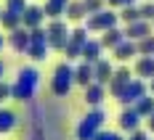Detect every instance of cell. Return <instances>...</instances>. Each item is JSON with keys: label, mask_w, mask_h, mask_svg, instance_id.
Listing matches in <instances>:
<instances>
[{"label": "cell", "mask_w": 154, "mask_h": 140, "mask_svg": "<svg viewBox=\"0 0 154 140\" xmlns=\"http://www.w3.org/2000/svg\"><path fill=\"white\" fill-rule=\"evenodd\" d=\"M93 71H96V82H101V85H109V79L114 77V69H112V63L106 58L93 63Z\"/></svg>", "instance_id": "16"}, {"label": "cell", "mask_w": 154, "mask_h": 140, "mask_svg": "<svg viewBox=\"0 0 154 140\" xmlns=\"http://www.w3.org/2000/svg\"><path fill=\"white\" fill-rule=\"evenodd\" d=\"M149 130H152V132H154V114H152V116H149Z\"/></svg>", "instance_id": "35"}, {"label": "cell", "mask_w": 154, "mask_h": 140, "mask_svg": "<svg viewBox=\"0 0 154 140\" xmlns=\"http://www.w3.org/2000/svg\"><path fill=\"white\" fill-rule=\"evenodd\" d=\"M37 85H40V71L35 66H24L19 71L16 82L11 85V98H16V101H29L32 95H35V90H37Z\"/></svg>", "instance_id": "1"}, {"label": "cell", "mask_w": 154, "mask_h": 140, "mask_svg": "<svg viewBox=\"0 0 154 140\" xmlns=\"http://www.w3.org/2000/svg\"><path fill=\"white\" fill-rule=\"evenodd\" d=\"M122 40H128V37H125V32H120L117 27H114V29H106V32H104V37H101V45L114 50V48L120 45Z\"/></svg>", "instance_id": "20"}, {"label": "cell", "mask_w": 154, "mask_h": 140, "mask_svg": "<svg viewBox=\"0 0 154 140\" xmlns=\"http://www.w3.org/2000/svg\"><path fill=\"white\" fill-rule=\"evenodd\" d=\"M120 19H122L125 24H133V21L141 19V8H136V5H125L122 13H120Z\"/></svg>", "instance_id": "25"}, {"label": "cell", "mask_w": 154, "mask_h": 140, "mask_svg": "<svg viewBox=\"0 0 154 140\" xmlns=\"http://www.w3.org/2000/svg\"><path fill=\"white\" fill-rule=\"evenodd\" d=\"M69 40H72V42H80V45H85V42H88V29H85V27H77V29L69 34Z\"/></svg>", "instance_id": "27"}, {"label": "cell", "mask_w": 154, "mask_h": 140, "mask_svg": "<svg viewBox=\"0 0 154 140\" xmlns=\"http://www.w3.org/2000/svg\"><path fill=\"white\" fill-rule=\"evenodd\" d=\"M0 13H3V11H0Z\"/></svg>", "instance_id": "40"}, {"label": "cell", "mask_w": 154, "mask_h": 140, "mask_svg": "<svg viewBox=\"0 0 154 140\" xmlns=\"http://www.w3.org/2000/svg\"><path fill=\"white\" fill-rule=\"evenodd\" d=\"M104 95H106V90H104L101 82H91V85L85 87V101H88L91 106H101V103H104Z\"/></svg>", "instance_id": "15"}, {"label": "cell", "mask_w": 154, "mask_h": 140, "mask_svg": "<svg viewBox=\"0 0 154 140\" xmlns=\"http://www.w3.org/2000/svg\"><path fill=\"white\" fill-rule=\"evenodd\" d=\"M117 19H120V13H114V11H98V13H91V16H88L85 29H88V32L114 29V27H117Z\"/></svg>", "instance_id": "5"}, {"label": "cell", "mask_w": 154, "mask_h": 140, "mask_svg": "<svg viewBox=\"0 0 154 140\" xmlns=\"http://www.w3.org/2000/svg\"><path fill=\"white\" fill-rule=\"evenodd\" d=\"M72 85H75V69H72L66 61L59 63V66L53 69V82H51V90H53L56 95H69Z\"/></svg>", "instance_id": "3"}, {"label": "cell", "mask_w": 154, "mask_h": 140, "mask_svg": "<svg viewBox=\"0 0 154 140\" xmlns=\"http://www.w3.org/2000/svg\"><path fill=\"white\" fill-rule=\"evenodd\" d=\"M0 24H3L8 32H14L16 27H21V13H14V11H8V8H5V11L0 13Z\"/></svg>", "instance_id": "22"}, {"label": "cell", "mask_w": 154, "mask_h": 140, "mask_svg": "<svg viewBox=\"0 0 154 140\" xmlns=\"http://www.w3.org/2000/svg\"><path fill=\"white\" fill-rule=\"evenodd\" d=\"M149 87H152V95H154V79H149Z\"/></svg>", "instance_id": "37"}, {"label": "cell", "mask_w": 154, "mask_h": 140, "mask_svg": "<svg viewBox=\"0 0 154 140\" xmlns=\"http://www.w3.org/2000/svg\"><path fill=\"white\" fill-rule=\"evenodd\" d=\"M43 19H45V11H43L40 5H27V8H24V13H21V27L35 29V27H40V24H43Z\"/></svg>", "instance_id": "11"}, {"label": "cell", "mask_w": 154, "mask_h": 140, "mask_svg": "<svg viewBox=\"0 0 154 140\" xmlns=\"http://www.w3.org/2000/svg\"><path fill=\"white\" fill-rule=\"evenodd\" d=\"M8 42L14 50H27L29 48V29L27 27H16L11 34H8Z\"/></svg>", "instance_id": "12"}, {"label": "cell", "mask_w": 154, "mask_h": 140, "mask_svg": "<svg viewBox=\"0 0 154 140\" xmlns=\"http://www.w3.org/2000/svg\"><path fill=\"white\" fill-rule=\"evenodd\" d=\"M3 74H5V63L0 61V79H3Z\"/></svg>", "instance_id": "36"}, {"label": "cell", "mask_w": 154, "mask_h": 140, "mask_svg": "<svg viewBox=\"0 0 154 140\" xmlns=\"http://www.w3.org/2000/svg\"><path fill=\"white\" fill-rule=\"evenodd\" d=\"M152 29H154V21H152Z\"/></svg>", "instance_id": "39"}, {"label": "cell", "mask_w": 154, "mask_h": 140, "mask_svg": "<svg viewBox=\"0 0 154 140\" xmlns=\"http://www.w3.org/2000/svg\"><path fill=\"white\" fill-rule=\"evenodd\" d=\"M69 34H72V32L66 29V24H64L61 19H51V27H48V45L51 48L64 50L66 42H69Z\"/></svg>", "instance_id": "6"}, {"label": "cell", "mask_w": 154, "mask_h": 140, "mask_svg": "<svg viewBox=\"0 0 154 140\" xmlns=\"http://www.w3.org/2000/svg\"><path fill=\"white\" fill-rule=\"evenodd\" d=\"M3 42H5V40H3V34H0V50H3Z\"/></svg>", "instance_id": "38"}, {"label": "cell", "mask_w": 154, "mask_h": 140, "mask_svg": "<svg viewBox=\"0 0 154 140\" xmlns=\"http://www.w3.org/2000/svg\"><path fill=\"white\" fill-rule=\"evenodd\" d=\"M93 140H122V138H120L117 132H104V130H101V132H98Z\"/></svg>", "instance_id": "32"}, {"label": "cell", "mask_w": 154, "mask_h": 140, "mask_svg": "<svg viewBox=\"0 0 154 140\" xmlns=\"http://www.w3.org/2000/svg\"><path fill=\"white\" fill-rule=\"evenodd\" d=\"M48 29L43 27H35L29 29V48H27V56H29L32 61H43L48 56Z\"/></svg>", "instance_id": "4"}, {"label": "cell", "mask_w": 154, "mask_h": 140, "mask_svg": "<svg viewBox=\"0 0 154 140\" xmlns=\"http://www.w3.org/2000/svg\"><path fill=\"white\" fill-rule=\"evenodd\" d=\"M82 5H85L88 16H91V13H98V11H104V0H82Z\"/></svg>", "instance_id": "28"}, {"label": "cell", "mask_w": 154, "mask_h": 140, "mask_svg": "<svg viewBox=\"0 0 154 140\" xmlns=\"http://www.w3.org/2000/svg\"><path fill=\"white\" fill-rule=\"evenodd\" d=\"M152 32H154L152 24H149L146 19H138V21H133V24H128V27H125V37L138 42V40H143V37H149Z\"/></svg>", "instance_id": "9"}, {"label": "cell", "mask_w": 154, "mask_h": 140, "mask_svg": "<svg viewBox=\"0 0 154 140\" xmlns=\"http://www.w3.org/2000/svg\"><path fill=\"white\" fill-rule=\"evenodd\" d=\"M104 119H106V114H104V109H98V106H96L91 114H85V116L80 119V124H77V140H93L101 132Z\"/></svg>", "instance_id": "2"}, {"label": "cell", "mask_w": 154, "mask_h": 140, "mask_svg": "<svg viewBox=\"0 0 154 140\" xmlns=\"http://www.w3.org/2000/svg\"><path fill=\"white\" fill-rule=\"evenodd\" d=\"M112 8H125V5H136V0H106Z\"/></svg>", "instance_id": "33"}, {"label": "cell", "mask_w": 154, "mask_h": 140, "mask_svg": "<svg viewBox=\"0 0 154 140\" xmlns=\"http://www.w3.org/2000/svg\"><path fill=\"white\" fill-rule=\"evenodd\" d=\"M101 40H88L85 45H82V58L88 63H96V61H101Z\"/></svg>", "instance_id": "18"}, {"label": "cell", "mask_w": 154, "mask_h": 140, "mask_svg": "<svg viewBox=\"0 0 154 140\" xmlns=\"http://www.w3.org/2000/svg\"><path fill=\"white\" fill-rule=\"evenodd\" d=\"M8 98H11V85H5V82L0 79V103L8 101Z\"/></svg>", "instance_id": "31"}, {"label": "cell", "mask_w": 154, "mask_h": 140, "mask_svg": "<svg viewBox=\"0 0 154 140\" xmlns=\"http://www.w3.org/2000/svg\"><path fill=\"white\" fill-rule=\"evenodd\" d=\"M133 56H138V42L136 40H122L120 45L114 48V58L117 61H130Z\"/></svg>", "instance_id": "13"}, {"label": "cell", "mask_w": 154, "mask_h": 140, "mask_svg": "<svg viewBox=\"0 0 154 140\" xmlns=\"http://www.w3.org/2000/svg\"><path fill=\"white\" fill-rule=\"evenodd\" d=\"M128 140H149V135L141 132V130H136V132H130V138H128Z\"/></svg>", "instance_id": "34"}, {"label": "cell", "mask_w": 154, "mask_h": 140, "mask_svg": "<svg viewBox=\"0 0 154 140\" xmlns=\"http://www.w3.org/2000/svg\"><path fill=\"white\" fill-rule=\"evenodd\" d=\"M16 127V114L11 109H0V132H11Z\"/></svg>", "instance_id": "24"}, {"label": "cell", "mask_w": 154, "mask_h": 140, "mask_svg": "<svg viewBox=\"0 0 154 140\" xmlns=\"http://www.w3.org/2000/svg\"><path fill=\"white\" fill-rule=\"evenodd\" d=\"M64 16H66V19H72V21H82V19L88 16V11H85L82 0H69V3H66V11H64Z\"/></svg>", "instance_id": "19"}, {"label": "cell", "mask_w": 154, "mask_h": 140, "mask_svg": "<svg viewBox=\"0 0 154 140\" xmlns=\"http://www.w3.org/2000/svg\"><path fill=\"white\" fill-rule=\"evenodd\" d=\"M138 56H154V34L138 40Z\"/></svg>", "instance_id": "26"}, {"label": "cell", "mask_w": 154, "mask_h": 140, "mask_svg": "<svg viewBox=\"0 0 154 140\" xmlns=\"http://www.w3.org/2000/svg\"><path fill=\"white\" fill-rule=\"evenodd\" d=\"M141 119H143V116H141L133 106H125V111H120V119H117V122H120V130H125V132H136L138 124H141Z\"/></svg>", "instance_id": "8"}, {"label": "cell", "mask_w": 154, "mask_h": 140, "mask_svg": "<svg viewBox=\"0 0 154 140\" xmlns=\"http://www.w3.org/2000/svg\"><path fill=\"white\" fill-rule=\"evenodd\" d=\"M5 8H8V11H14V13H24L27 0H5Z\"/></svg>", "instance_id": "29"}, {"label": "cell", "mask_w": 154, "mask_h": 140, "mask_svg": "<svg viewBox=\"0 0 154 140\" xmlns=\"http://www.w3.org/2000/svg\"><path fill=\"white\" fill-rule=\"evenodd\" d=\"M143 95H146V82H143L141 77H133L130 82H128V87L120 93V98H117V101H120L122 106H136Z\"/></svg>", "instance_id": "7"}, {"label": "cell", "mask_w": 154, "mask_h": 140, "mask_svg": "<svg viewBox=\"0 0 154 140\" xmlns=\"http://www.w3.org/2000/svg\"><path fill=\"white\" fill-rule=\"evenodd\" d=\"M66 3H69V0H48L43 11H45L48 19H61V13L66 11Z\"/></svg>", "instance_id": "21"}, {"label": "cell", "mask_w": 154, "mask_h": 140, "mask_svg": "<svg viewBox=\"0 0 154 140\" xmlns=\"http://www.w3.org/2000/svg\"><path fill=\"white\" fill-rule=\"evenodd\" d=\"M133 109L138 111L143 119H149V116L154 114V95H143V98H141V101L136 103V106H133Z\"/></svg>", "instance_id": "23"}, {"label": "cell", "mask_w": 154, "mask_h": 140, "mask_svg": "<svg viewBox=\"0 0 154 140\" xmlns=\"http://www.w3.org/2000/svg\"><path fill=\"white\" fill-rule=\"evenodd\" d=\"M136 74L141 79H154V56H141L136 61Z\"/></svg>", "instance_id": "17"}, {"label": "cell", "mask_w": 154, "mask_h": 140, "mask_svg": "<svg viewBox=\"0 0 154 140\" xmlns=\"http://www.w3.org/2000/svg\"><path fill=\"white\" fill-rule=\"evenodd\" d=\"M130 79H133V74H130V69H117V71H114V77L109 79V93L114 95V98H120V93H122L125 87H128V82H130Z\"/></svg>", "instance_id": "10"}, {"label": "cell", "mask_w": 154, "mask_h": 140, "mask_svg": "<svg viewBox=\"0 0 154 140\" xmlns=\"http://www.w3.org/2000/svg\"><path fill=\"white\" fill-rule=\"evenodd\" d=\"M75 82L77 85H82V87H88L91 82H96V71H93V63H80L75 69Z\"/></svg>", "instance_id": "14"}, {"label": "cell", "mask_w": 154, "mask_h": 140, "mask_svg": "<svg viewBox=\"0 0 154 140\" xmlns=\"http://www.w3.org/2000/svg\"><path fill=\"white\" fill-rule=\"evenodd\" d=\"M141 19L154 21V0H149V3H143V5H141Z\"/></svg>", "instance_id": "30"}]
</instances>
